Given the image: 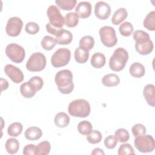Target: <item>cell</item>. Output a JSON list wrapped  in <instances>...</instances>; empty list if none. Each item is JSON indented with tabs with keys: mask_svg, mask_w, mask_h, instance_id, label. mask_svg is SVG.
<instances>
[{
	"mask_svg": "<svg viewBox=\"0 0 155 155\" xmlns=\"http://www.w3.org/2000/svg\"><path fill=\"white\" fill-rule=\"evenodd\" d=\"M54 81L58 90L62 94H70L74 89L73 74L69 70L65 69L58 71L55 75Z\"/></svg>",
	"mask_w": 155,
	"mask_h": 155,
	"instance_id": "1",
	"label": "cell"
},
{
	"mask_svg": "<svg viewBox=\"0 0 155 155\" xmlns=\"http://www.w3.org/2000/svg\"><path fill=\"white\" fill-rule=\"evenodd\" d=\"M128 51L122 47L116 48L110 58L109 67L114 71L122 70L128 61Z\"/></svg>",
	"mask_w": 155,
	"mask_h": 155,
	"instance_id": "2",
	"label": "cell"
},
{
	"mask_svg": "<svg viewBox=\"0 0 155 155\" xmlns=\"http://www.w3.org/2000/svg\"><path fill=\"white\" fill-rule=\"evenodd\" d=\"M90 105L89 102L83 99H76L71 101L68 107L69 114L77 117H86L90 113Z\"/></svg>",
	"mask_w": 155,
	"mask_h": 155,
	"instance_id": "3",
	"label": "cell"
},
{
	"mask_svg": "<svg viewBox=\"0 0 155 155\" xmlns=\"http://www.w3.org/2000/svg\"><path fill=\"white\" fill-rule=\"evenodd\" d=\"M47 64L45 56L41 52L33 53L26 63L27 69L32 72L43 70Z\"/></svg>",
	"mask_w": 155,
	"mask_h": 155,
	"instance_id": "4",
	"label": "cell"
},
{
	"mask_svg": "<svg viewBox=\"0 0 155 155\" xmlns=\"http://www.w3.org/2000/svg\"><path fill=\"white\" fill-rule=\"evenodd\" d=\"M134 143L136 149L143 153L152 152L155 147L154 139L149 134L136 137Z\"/></svg>",
	"mask_w": 155,
	"mask_h": 155,
	"instance_id": "5",
	"label": "cell"
},
{
	"mask_svg": "<svg viewBox=\"0 0 155 155\" xmlns=\"http://www.w3.org/2000/svg\"><path fill=\"white\" fill-rule=\"evenodd\" d=\"M71 58V51L67 48H58L52 55L51 65L55 67H61L67 65Z\"/></svg>",
	"mask_w": 155,
	"mask_h": 155,
	"instance_id": "6",
	"label": "cell"
},
{
	"mask_svg": "<svg viewBox=\"0 0 155 155\" xmlns=\"http://www.w3.org/2000/svg\"><path fill=\"white\" fill-rule=\"evenodd\" d=\"M5 54L12 62L17 64L22 62L25 56L24 48L16 43H11L7 45Z\"/></svg>",
	"mask_w": 155,
	"mask_h": 155,
	"instance_id": "7",
	"label": "cell"
},
{
	"mask_svg": "<svg viewBox=\"0 0 155 155\" xmlns=\"http://www.w3.org/2000/svg\"><path fill=\"white\" fill-rule=\"evenodd\" d=\"M102 43L107 47H113L117 42L116 32L113 27L110 26H104L99 31Z\"/></svg>",
	"mask_w": 155,
	"mask_h": 155,
	"instance_id": "8",
	"label": "cell"
},
{
	"mask_svg": "<svg viewBox=\"0 0 155 155\" xmlns=\"http://www.w3.org/2000/svg\"><path fill=\"white\" fill-rule=\"evenodd\" d=\"M47 15L49 19V23L54 27L62 28L65 24V18L61 15L59 9L54 5L49 6L47 8Z\"/></svg>",
	"mask_w": 155,
	"mask_h": 155,
	"instance_id": "9",
	"label": "cell"
},
{
	"mask_svg": "<svg viewBox=\"0 0 155 155\" xmlns=\"http://www.w3.org/2000/svg\"><path fill=\"white\" fill-rule=\"evenodd\" d=\"M23 22L21 18L15 16L10 18L6 24L5 31L8 36L11 37L18 36L22 28Z\"/></svg>",
	"mask_w": 155,
	"mask_h": 155,
	"instance_id": "10",
	"label": "cell"
},
{
	"mask_svg": "<svg viewBox=\"0 0 155 155\" xmlns=\"http://www.w3.org/2000/svg\"><path fill=\"white\" fill-rule=\"evenodd\" d=\"M4 72L14 83L19 84L24 80L22 71L12 64H7L4 67Z\"/></svg>",
	"mask_w": 155,
	"mask_h": 155,
	"instance_id": "11",
	"label": "cell"
},
{
	"mask_svg": "<svg viewBox=\"0 0 155 155\" xmlns=\"http://www.w3.org/2000/svg\"><path fill=\"white\" fill-rule=\"evenodd\" d=\"M94 14L99 19H107L110 16L111 7L108 3L104 1H99L94 5Z\"/></svg>",
	"mask_w": 155,
	"mask_h": 155,
	"instance_id": "12",
	"label": "cell"
},
{
	"mask_svg": "<svg viewBox=\"0 0 155 155\" xmlns=\"http://www.w3.org/2000/svg\"><path fill=\"white\" fill-rule=\"evenodd\" d=\"M75 13L82 19L88 18L91 13V5L88 1L80 2L76 7Z\"/></svg>",
	"mask_w": 155,
	"mask_h": 155,
	"instance_id": "13",
	"label": "cell"
},
{
	"mask_svg": "<svg viewBox=\"0 0 155 155\" xmlns=\"http://www.w3.org/2000/svg\"><path fill=\"white\" fill-rule=\"evenodd\" d=\"M143 94L148 104L153 107L155 106V88L153 84L147 85L143 90Z\"/></svg>",
	"mask_w": 155,
	"mask_h": 155,
	"instance_id": "14",
	"label": "cell"
},
{
	"mask_svg": "<svg viewBox=\"0 0 155 155\" xmlns=\"http://www.w3.org/2000/svg\"><path fill=\"white\" fill-rule=\"evenodd\" d=\"M55 39L58 44L67 45L71 43L72 41L73 35L70 31L62 28L56 36Z\"/></svg>",
	"mask_w": 155,
	"mask_h": 155,
	"instance_id": "15",
	"label": "cell"
},
{
	"mask_svg": "<svg viewBox=\"0 0 155 155\" xmlns=\"http://www.w3.org/2000/svg\"><path fill=\"white\" fill-rule=\"evenodd\" d=\"M153 42L151 39L142 43L135 44L136 50L141 55L150 54L153 51Z\"/></svg>",
	"mask_w": 155,
	"mask_h": 155,
	"instance_id": "16",
	"label": "cell"
},
{
	"mask_svg": "<svg viewBox=\"0 0 155 155\" xmlns=\"http://www.w3.org/2000/svg\"><path fill=\"white\" fill-rule=\"evenodd\" d=\"M20 91L24 97L31 98L35 95L37 91L34 86L28 81L21 85Z\"/></svg>",
	"mask_w": 155,
	"mask_h": 155,
	"instance_id": "17",
	"label": "cell"
},
{
	"mask_svg": "<svg viewBox=\"0 0 155 155\" xmlns=\"http://www.w3.org/2000/svg\"><path fill=\"white\" fill-rule=\"evenodd\" d=\"M24 135L27 140H36L41 137L42 131L39 127H30L25 130Z\"/></svg>",
	"mask_w": 155,
	"mask_h": 155,
	"instance_id": "18",
	"label": "cell"
},
{
	"mask_svg": "<svg viewBox=\"0 0 155 155\" xmlns=\"http://www.w3.org/2000/svg\"><path fill=\"white\" fill-rule=\"evenodd\" d=\"M106 58L104 54L100 52L94 53L91 58V65L95 68H101L105 64Z\"/></svg>",
	"mask_w": 155,
	"mask_h": 155,
	"instance_id": "19",
	"label": "cell"
},
{
	"mask_svg": "<svg viewBox=\"0 0 155 155\" xmlns=\"http://www.w3.org/2000/svg\"><path fill=\"white\" fill-rule=\"evenodd\" d=\"M128 16V12L125 8H119L113 13L111 18V22L114 25H119L124 21Z\"/></svg>",
	"mask_w": 155,
	"mask_h": 155,
	"instance_id": "20",
	"label": "cell"
},
{
	"mask_svg": "<svg viewBox=\"0 0 155 155\" xmlns=\"http://www.w3.org/2000/svg\"><path fill=\"white\" fill-rule=\"evenodd\" d=\"M129 71L133 77L140 78L145 74V69L142 64L139 62H134L131 65Z\"/></svg>",
	"mask_w": 155,
	"mask_h": 155,
	"instance_id": "21",
	"label": "cell"
},
{
	"mask_svg": "<svg viewBox=\"0 0 155 155\" xmlns=\"http://www.w3.org/2000/svg\"><path fill=\"white\" fill-rule=\"evenodd\" d=\"M54 122L58 127L65 128L70 123V117L64 112H59L56 114Z\"/></svg>",
	"mask_w": 155,
	"mask_h": 155,
	"instance_id": "22",
	"label": "cell"
},
{
	"mask_svg": "<svg viewBox=\"0 0 155 155\" xmlns=\"http://www.w3.org/2000/svg\"><path fill=\"white\" fill-rule=\"evenodd\" d=\"M74 57L75 61L79 64L85 63L89 58V51L78 47L74 51Z\"/></svg>",
	"mask_w": 155,
	"mask_h": 155,
	"instance_id": "23",
	"label": "cell"
},
{
	"mask_svg": "<svg viewBox=\"0 0 155 155\" xmlns=\"http://www.w3.org/2000/svg\"><path fill=\"white\" fill-rule=\"evenodd\" d=\"M102 82L106 87H114L120 83V78L116 74H107L102 78Z\"/></svg>",
	"mask_w": 155,
	"mask_h": 155,
	"instance_id": "24",
	"label": "cell"
},
{
	"mask_svg": "<svg viewBox=\"0 0 155 155\" xmlns=\"http://www.w3.org/2000/svg\"><path fill=\"white\" fill-rule=\"evenodd\" d=\"M5 148L8 153L10 154H16L19 148V141L15 138L8 139L5 142Z\"/></svg>",
	"mask_w": 155,
	"mask_h": 155,
	"instance_id": "25",
	"label": "cell"
},
{
	"mask_svg": "<svg viewBox=\"0 0 155 155\" xmlns=\"http://www.w3.org/2000/svg\"><path fill=\"white\" fill-rule=\"evenodd\" d=\"M143 26L150 31L155 30V12H149L143 20Z\"/></svg>",
	"mask_w": 155,
	"mask_h": 155,
	"instance_id": "26",
	"label": "cell"
},
{
	"mask_svg": "<svg viewBox=\"0 0 155 155\" xmlns=\"http://www.w3.org/2000/svg\"><path fill=\"white\" fill-rule=\"evenodd\" d=\"M23 126L21 123L15 122L11 124L7 128V133L12 137H17L21 134Z\"/></svg>",
	"mask_w": 155,
	"mask_h": 155,
	"instance_id": "27",
	"label": "cell"
},
{
	"mask_svg": "<svg viewBox=\"0 0 155 155\" xmlns=\"http://www.w3.org/2000/svg\"><path fill=\"white\" fill-rule=\"evenodd\" d=\"M50 150L51 145L48 141L41 142L36 146V155H47L50 153Z\"/></svg>",
	"mask_w": 155,
	"mask_h": 155,
	"instance_id": "28",
	"label": "cell"
},
{
	"mask_svg": "<svg viewBox=\"0 0 155 155\" xmlns=\"http://www.w3.org/2000/svg\"><path fill=\"white\" fill-rule=\"evenodd\" d=\"M79 23V16L74 12H70L66 14L65 17V24L68 27H74Z\"/></svg>",
	"mask_w": 155,
	"mask_h": 155,
	"instance_id": "29",
	"label": "cell"
},
{
	"mask_svg": "<svg viewBox=\"0 0 155 155\" xmlns=\"http://www.w3.org/2000/svg\"><path fill=\"white\" fill-rule=\"evenodd\" d=\"M94 45V38L89 35L82 37L79 41V47L90 51L93 48Z\"/></svg>",
	"mask_w": 155,
	"mask_h": 155,
	"instance_id": "30",
	"label": "cell"
},
{
	"mask_svg": "<svg viewBox=\"0 0 155 155\" xmlns=\"http://www.w3.org/2000/svg\"><path fill=\"white\" fill-rule=\"evenodd\" d=\"M56 44L57 43L55 38L47 35L45 36L41 42L42 47L45 50H52L55 47Z\"/></svg>",
	"mask_w": 155,
	"mask_h": 155,
	"instance_id": "31",
	"label": "cell"
},
{
	"mask_svg": "<svg viewBox=\"0 0 155 155\" xmlns=\"http://www.w3.org/2000/svg\"><path fill=\"white\" fill-rule=\"evenodd\" d=\"M76 0H56L55 3L64 10H71L76 4Z\"/></svg>",
	"mask_w": 155,
	"mask_h": 155,
	"instance_id": "32",
	"label": "cell"
},
{
	"mask_svg": "<svg viewBox=\"0 0 155 155\" xmlns=\"http://www.w3.org/2000/svg\"><path fill=\"white\" fill-rule=\"evenodd\" d=\"M102 136L101 132L98 130H91L90 133L87 136V140L88 142L92 144L99 143L102 140Z\"/></svg>",
	"mask_w": 155,
	"mask_h": 155,
	"instance_id": "33",
	"label": "cell"
},
{
	"mask_svg": "<svg viewBox=\"0 0 155 155\" xmlns=\"http://www.w3.org/2000/svg\"><path fill=\"white\" fill-rule=\"evenodd\" d=\"M92 128L91 124L87 120H82L78 125V130L82 135H87L92 130Z\"/></svg>",
	"mask_w": 155,
	"mask_h": 155,
	"instance_id": "34",
	"label": "cell"
},
{
	"mask_svg": "<svg viewBox=\"0 0 155 155\" xmlns=\"http://www.w3.org/2000/svg\"><path fill=\"white\" fill-rule=\"evenodd\" d=\"M133 39L135 41V43H142L150 39L148 33L139 30L133 33Z\"/></svg>",
	"mask_w": 155,
	"mask_h": 155,
	"instance_id": "35",
	"label": "cell"
},
{
	"mask_svg": "<svg viewBox=\"0 0 155 155\" xmlns=\"http://www.w3.org/2000/svg\"><path fill=\"white\" fill-rule=\"evenodd\" d=\"M133 26L130 22H124L119 27L120 33L124 36H130L133 32Z\"/></svg>",
	"mask_w": 155,
	"mask_h": 155,
	"instance_id": "36",
	"label": "cell"
},
{
	"mask_svg": "<svg viewBox=\"0 0 155 155\" xmlns=\"http://www.w3.org/2000/svg\"><path fill=\"white\" fill-rule=\"evenodd\" d=\"M114 135L116 137L117 140L120 142H126L130 138V134L128 131L124 128H119L115 133Z\"/></svg>",
	"mask_w": 155,
	"mask_h": 155,
	"instance_id": "37",
	"label": "cell"
},
{
	"mask_svg": "<svg viewBox=\"0 0 155 155\" xmlns=\"http://www.w3.org/2000/svg\"><path fill=\"white\" fill-rule=\"evenodd\" d=\"M119 155H127V154H135L134 150L133 147L129 143H123L122 144L117 151Z\"/></svg>",
	"mask_w": 155,
	"mask_h": 155,
	"instance_id": "38",
	"label": "cell"
},
{
	"mask_svg": "<svg viewBox=\"0 0 155 155\" xmlns=\"http://www.w3.org/2000/svg\"><path fill=\"white\" fill-rule=\"evenodd\" d=\"M131 131H132L133 136L136 137L137 136H140L145 134L147 129L143 125H142L141 124H137L133 126V127L131 128Z\"/></svg>",
	"mask_w": 155,
	"mask_h": 155,
	"instance_id": "39",
	"label": "cell"
},
{
	"mask_svg": "<svg viewBox=\"0 0 155 155\" xmlns=\"http://www.w3.org/2000/svg\"><path fill=\"white\" fill-rule=\"evenodd\" d=\"M25 30L30 35H35L39 31V26L35 22H29L26 24Z\"/></svg>",
	"mask_w": 155,
	"mask_h": 155,
	"instance_id": "40",
	"label": "cell"
},
{
	"mask_svg": "<svg viewBox=\"0 0 155 155\" xmlns=\"http://www.w3.org/2000/svg\"><path fill=\"white\" fill-rule=\"evenodd\" d=\"M117 139L115 135H109L104 140V145L108 149H113L117 143Z\"/></svg>",
	"mask_w": 155,
	"mask_h": 155,
	"instance_id": "41",
	"label": "cell"
},
{
	"mask_svg": "<svg viewBox=\"0 0 155 155\" xmlns=\"http://www.w3.org/2000/svg\"><path fill=\"white\" fill-rule=\"evenodd\" d=\"M28 82L34 86L37 91H39L44 85V81L39 76H33L28 81Z\"/></svg>",
	"mask_w": 155,
	"mask_h": 155,
	"instance_id": "42",
	"label": "cell"
},
{
	"mask_svg": "<svg viewBox=\"0 0 155 155\" xmlns=\"http://www.w3.org/2000/svg\"><path fill=\"white\" fill-rule=\"evenodd\" d=\"M23 154L24 155L36 154V145L34 144H28L25 145L23 149Z\"/></svg>",
	"mask_w": 155,
	"mask_h": 155,
	"instance_id": "43",
	"label": "cell"
},
{
	"mask_svg": "<svg viewBox=\"0 0 155 155\" xmlns=\"http://www.w3.org/2000/svg\"><path fill=\"white\" fill-rule=\"evenodd\" d=\"M46 29H47V31L48 33H49L51 35H54V36H56L58 33L59 32V31L62 29V28H55L54 27H53L50 23H47L46 24Z\"/></svg>",
	"mask_w": 155,
	"mask_h": 155,
	"instance_id": "44",
	"label": "cell"
},
{
	"mask_svg": "<svg viewBox=\"0 0 155 155\" xmlns=\"http://www.w3.org/2000/svg\"><path fill=\"white\" fill-rule=\"evenodd\" d=\"M1 91H4L8 88V82L6 79L3 78H1Z\"/></svg>",
	"mask_w": 155,
	"mask_h": 155,
	"instance_id": "45",
	"label": "cell"
},
{
	"mask_svg": "<svg viewBox=\"0 0 155 155\" xmlns=\"http://www.w3.org/2000/svg\"><path fill=\"white\" fill-rule=\"evenodd\" d=\"M91 154H93V155H96V154H102V155H104L105 153L104 152V151L101 148H96L91 152Z\"/></svg>",
	"mask_w": 155,
	"mask_h": 155,
	"instance_id": "46",
	"label": "cell"
}]
</instances>
